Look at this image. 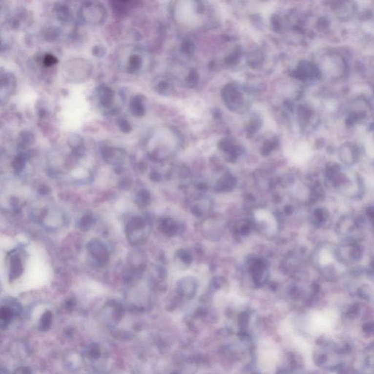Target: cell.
I'll return each mask as SVG.
<instances>
[{"label":"cell","instance_id":"1","mask_svg":"<svg viewBox=\"0 0 374 374\" xmlns=\"http://www.w3.org/2000/svg\"><path fill=\"white\" fill-rule=\"evenodd\" d=\"M254 218L258 223L263 224L264 230L269 235H273L277 231L276 218L269 210L259 209L254 213Z\"/></svg>","mask_w":374,"mask_h":374},{"label":"cell","instance_id":"2","mask_svg":"<svg viewBox=\"0 0 374 374\" xmlns=\"http://www.w3.org/2000/svg\"><path fill=\"white\" fill-rule=\"evenodd\" d=\"M87 249L91 255L101 264H104L108 262L110 258L108 251L100 241L94 240L89 242L87 246Z\"/></svg>","mask_w":374,"mask_h":374},{"label":"cell","instance_id":"3","mask_svg":"<svg viewBox=\"0 0 374 374\" xmlns=\"http://www.w3.org/2000/svg\"><path fill=\"white\" fill-rule=\"evenodd\" d=\"M23 273V265L19 256L13 255L10 259L9 279L14 281L19 279Z\"/></svg>","mask_w":374,"mask_h":374},{"label":"cell","instance_id":"4","mask_svg":"<svg viewBox=\"0 0 374 374\" xmlns=\"http://www.w3.org/2000/svg\"><path fill=\"white\" fill-rule=\"evenodd\" d=\"M179 19H181L182 23H194L196 22V13H194V8L191 4H187L184 3L182 5V8L179 12Z\"/></svg>","mask_w":374,"mask_h":374},{"label":"cell","instance_id":"5","mask_svg":"<svg viewBox=\"0 0 374 374\" xmlns=\"http://www.w3.org/2000/svg\"><path fill=\"white\" fill-rule=\"evenodd\" d=\"M93 224V217L91 214H86L81 219L80 228L82 230H87Z\"/></svg>","mask_w":374,"mask_h":374},{"label":"cell","instance_id":"6","mask_svg":"<svg viewBox=\"0 0 374 374\" xmlns=\"http://www.w3.org/2000/svg\"><path fill=\"white\" fill-rule=\"evenodd\" d=\"M145 202L147 203V193L145 191H140L139 192L137 193L136 197H135V203L138 206H145Z\"/></svg>","mask_w":374,"mask_h":374},{"label":"cell","instance_id":"7","mask_svg":"<svg viewBox=\"0 0 374 374\" xmlns=\"http://www.w3.org/2000/svg\"><path fill=\"white\" fill-rule=\"evenodd\" d=\"M23 166H24V161L23 159L17 158L15 160L14 163H13V167L16 171H20L23 169Z\"/></svg>","mask_w":374,"mask_h":374},{"label":"cell","instance_id":"8","mask_svg":"<svg viewBox=\"0 0 374 374\" xmlns=\"http://www.w3.org/2000/svg\"><path fill=\"white\" fill-rule=\"evenodd\" d=\"M57 62V59L53 56L48 55L45 57V60H44V64L45 66H51L52 64H55Z\"/></svg>","mask_w":374,"mask_h":374}]
</instances>
